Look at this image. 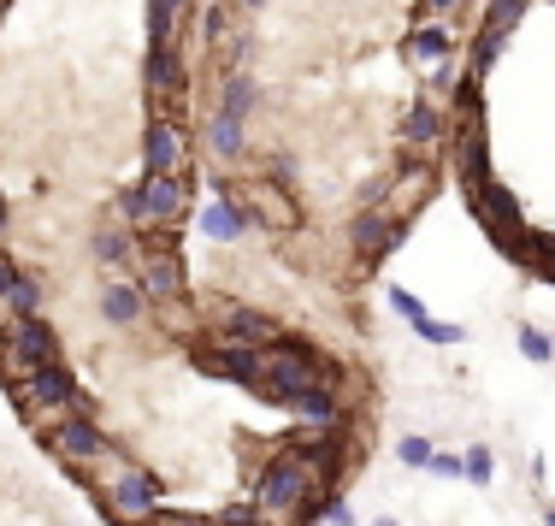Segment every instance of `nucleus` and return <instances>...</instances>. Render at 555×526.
I'll return each mask as SVG.
<instances>
[{"label": "nucleus", "instance_id": "nucleus-26", "mask_svg": "<svg viewBox=\"0 0 555 526\" xmlns=\"http://www.w3.org/2000/svg\"><path fill=\"white\" fill-rule=\"evenodd\" d=\"M491 473H496V456L485 450V444H467V456H461V479H473V485H491Z\"/></svg>", "mask_w": 555, "mask_h": 526}, {"label": "nucleus", "instance_id": "nucleus-19", "mask_svg": "<svg viewBox=\"0 0 555 526\" xmlns=\"http://www.w3.org/2000/svg\"><path fill=\"white\" fill-rule=\"evenodd\" d=\"M207 142H214V161H224V166H231V161H243V118H236V113H214V130H207Z\"/></svg>", "mask_w": 555, "mask_h": 526}, {"label": "nucleus", "instance_id": "nucleus-32", "mask_svg": "<svg viewBox=\"0 0 555 526\" xmlns=\"http://www.w3.org/2000/svg\"><path fill=\"white\" fill-rule=\"evenodd\" d=\"M149 526H219V515H195V509H160Z\"/></svg>", "mask_w": 555, "mask_h": 526}, {"label": "nucleus", "instance_id": "nucleus-38", "mask_svg": "<svg viewBox=\"0 0 555 526\" xmlns=\"http://www.w3.org/2000/svg\"><path fill=\"white\" fill-rule=\"evenodd\" d=\"M373 526H402V521H396V515H378V521H373Z\"/></svg>", "mask_w": 555, "mask_h": 526}, {"label": "nucleus", "instance_id": "nucleus-17", "mask_svg": "<svg viewBox=\"0 0 555 526\" xmlns=\"http://www.w3.org/2000/svg\"><path fill=\"white\" fill-rule=\"evenodd\" d=\"M101 320L107 325H142L149 320V296H142V284H107V296H101Z\"/></svg>", "mask_w": 555, "mask_h": 526}, {"label": "nucleus", "instance_id": "nucleus-42", "mask_svg": "<svg viewBox=\"0 0 555 526\" xmlns=\"http://www.w3.org/2000/svg\"><path fill=\"white\" fill-rule=\"evenodd\" d=\"M0 226H7V202H0Z\"/></svg>", "mask_w": 555, "mask_h": 526}, {"label": "nucleus", "instance_id": "nucleus-2", "mask_svg": "<svg viewBox=\"0 0 555 526\" xmlns=\"http://www.w3.org/2000/svg\"><path fill=\"white\" fill-rule=\"evenodd\" d=\"M332 373H337V367L325 361L313 344H284V337H278V344L260 349V385H255V397H260V402H278V409H289L301 390L332 385Z\"/></svg>", "mask_w": 555, "mask_h": 526}, {"label": "nucleus", "instance_id": "nucleus-34", "mask_svg": "<svg viewBox=\"0 0 555 526\" xmlns=\"http://www.w3.org/2000/svg\"><path fill=\"white\" fill-rule=\"evenodd\" d=\"M267 178H272V183H284V190H289V183H296V161H289V154H272Z\"/></svg>", "mask_w": 555, "mask_h": 526}, {"label": "nucleus", "instance_id": "nucleus-33", "mask_svg": "<svg viewBox=\"0 0 555 526\" xmlns=\"http://www.w3.org/2000/svg\"><path fill=\"white\" fill-rule=\"evenodd\" d=\"M219 526H272V521H260L255 503H231V509H219Z\"/></svg>", "mask_w": 555, "mask_h": 526}, {"label": "nucleus", "instance_id": "nucleus-30", "mask_svg": "<svg viewBox=\"0 0 555 526\" xmlns=\"http://www.w3.org/2000/svg\"><path fill=\"white\" fill-rule=\"evenodd\" d=\"M396 456H402V467H431V456H438V450H431V438H420V432H414V438L396 444Z\"/></svg>", "mask_w": 555, "mask_h": 526}, {"label": "nucleus", "instance_id": "nucleus-1", "mask_svg": "<svg viewBox=\"0 0 555 526\" xmlns=\"http://www.w3.org/2000/svg\"><path fill=\"white\" fill-rule=\"evenodd\" d=\"M320 497H325V479L313 467H301L296 456H272V462L255 473V485H248L255 515L272 521V526H308Z\"/></svg>", "mask_w": 555, "mask_h": 526}, {"label": "nucleus", "instance_id": "nucleus-8", "mask_svg": "<svg viewBox=\"0 0 555 526\" xmlns=\"http://www.w3.org/2000/svg\"><path fill=\"white\" fill-rule=\"evenodd\" d=\"M12 402H18V414L30 409H48V414H72V397H77V373L65 361L54 367H36V373H24L18 385H7Z\"/></svg>", "mask_w": 555, "mask_h": 526}, {"label": "nucleus", "instance_id": "nucleus-28", "mask_svg": "<svg viewBox=\"0 0 555 526\" xmlns=\"http://www.w3.org/2000/svg\"><path fill=\"white\" fill-rule=\"evenodd\" d=\"M526 7H532V0H491V7H485V24H496V30H514V24L526 18Z\"/></svg>", "mask_w": 555, "mask_h": 526}, {"label": "nucleus", "instance_id": "nucleus-24", "mask_svg": "<svg viewBox=\"0 0 555 526\" xmlns=\"http://www.w3.org/2000/svg\"><path fill=\"white\" fill-rule=\"evenodd\" d=\"M308 526H354V509H349V497H343V491H325L320 503H313Z\"/></svg>", "mask_w": 555, "mask_h": 526}, {"label": "nucleus", "instance_id": "nucleus-3", "mask_svg": "<svg viewBox=\"0 0 555 526\" xmlns=\"http://www.w3.org/2000/svg\"><path fill=\"white\" fill-rule=\"evenodd\" d=\"M54 361H65V355H60V337L48 320H7L0 325V379L7 385H18L24 373L54 367Z\"/></svg>", "mask_w": 555, "mask_h": 526}, {"label": "nucleus", "instance_id": "nucleus-27", "mask_svg": "<svg viewBox=\"0 0 555 526\" xmlns=\"http://www.w3.org/2000/svg\"><path fill=\"white\" fill-rule=\"evenodd\" d=\"M95 255L107 260V267H118L125 255H137V236L130 231H95Z\"/></svg>", "mask_w": 555, "mask_h": 526}, {"label": "nucleus", "instance_id": "nucleus-4", "mask_svg": "<svg viewBox=\"0 0 555 526\" xmlns=\"http://www.w3.org/2000/svg\"><path fill=\"white\" fill-rule=\"evenodd\" d=\"M183 207H190V178H142L137 190H125L118 214L137 231H160V226H178Z\"/></svg>", "mask_w": 555, "mask_h": 526}, {"label": "nucleus", "instance_id": "nucleus-11", "mask_svg": "<svg viewBox=\"0 0 555 526\" xmlns=\"http://www.w3.org/2000/svg\"><path fill=\"white\" fill-rule=\"evenodd\" d=\"M142 89H149L154 118H171V107H183V95H190V77H183L178 48H149V65H142Z\"/></svg>", "mask_w": 555, "mask_h": 526}, {"label": "nucleus", "instance_id": "nucleus-40", "mask_svg": "<svg viewBox=\"0 0 555 526\" xmlns=\"http://www.w3.org/2000/svg\"><path fill=\"white\" fill-rule=\"evenodd\" d=\"M166 7H171V12H183V7H190V0H166Z\"/></svg>", "mask_w": 555, "mask_h": 526}, {"label": "nucleus", "instance_id": "nucleus-31", "mask_svg": "<svg viewBox=\"0 0 555 526\" xmlns=\"http://www.w3.org/2000/svg\"><path fill=\"white\" fill-rule=\"evenodd\" d=\"M390 308L402 313L408 325H420V320H426V302H420L414 291H402V284H390Z\"/></svg>", "mask_w": 555, "mask_h": 526}, {"label": "nucleus", "instance_id": "nucleus-36", "mask_svg": "<svg viewBox=\"0 0 555 526\" xmlns=\"http://www.w3.org/2000/svg\"><path fill=\"white\" fill-rule=\"evenodd\" d=\"M426 473H438V479H461V456H431Z\"/></svg>", "mask_w": 555, "mask_h": 526}, {"label": "nucleus", "instance_id": "nucleus-29", "mask_svg": "<svg viewBox=\"0 0 555 526\" xmlns=\"http://www.w3.org/2000/svg\"><path fill=\"white\" fill-rule=\"evenodd\" d=\"M414 332L426 337V344H438V349H449V344H461V337H467V332H461V325H449V320H431V313H426V320L414 325Z\"/></svg>", "mask_w": 555, "mask_h": 526}, {"label": "nucleus", "instance_id": "nucleus-21", "mask_svg": "<svg viewBox=\"0 0 555 526\" xmlns=\"http://www.w3.org/2000/svg\"><path fill=\"white\" fill-rule=\"evenodd\" d=\"M0 308H7L12 320H42V284L24 279V272H18V284L7 291V302H0Z\"/></svg>", "mask_w": 555, "mask_h": 526}, {"label": "nucleus", "instance_id": "nucleus-23", "mask_svg": "<svg viewBox=\"0 0 555 526\" xmlns=\"http://www.w3.org/2000/svg\"><path fill=\"white\" fill-rule=\"evenodd\" d=\"M449 54V30L443 24H420L414 36H408V60H443Z\"/></svg>", "mask_w": 555, "mask_h": 526}, {"label": "nucleus", "instance_id": "nucleus-35", "mask_svg": "<svg viewBox=\"0 0 555 526\" xmlns=\"http://www.w3.org/2000/svg\"><path fill=\"white\" fill-rule=\"evenodd\" d=\"M12 284H18V260L7 255V248H0V302H7V291Z\"/></svg>", "mask_w": 555, "mask_h": 526}, {"label": "nucleus", "instance_id": "nucleus-13", "mask_svg": "<svg viewBox=\"0 0 555 526\" xmlns=\"http://www.w3.org/2000/svg\"><path fill=\"white\" fill-rule=\"evenodd\" d=\"M137 284H142V296L149 302H178L183 296V255L171 243H149L142 248L137 243Z\"/></svg>", "mask_w": 555, "mask_h": 526}, {"label": "nucleus", "instance_id": "nucleus-20", "mask_svg": "<svg viewBox=\"0 0 555 526\" xmlns=\"http://www.w3.org/2000/svg\"><path fill=\"white\" fill-rule=\"evenodd\" d=\"M402 137H408V142H420V149H431V142L443 137V113H438V101H420V107L402 118Z\"/></svg>", "mask_w": 555, "mask_h": 526}, {"label": "nucleus", "instance_id": "nucleus-22", "mask_svg": "<svg viewBox=\"0 0 555 526\" xmlns=\"http://www.w3.org/2000/svg\"><path fill=\"white\" fill-rule=\"evenodd\" d=\"M248 107H255V77L236 65L231 77H224V101H219V113H236V118H248Z\"/></svg>", "mask_w": 555, "mask_h": 526}, {"label": "nucleus", "instance_id": "nucleus-7", "mask_svg": "<svg viewBox=\"0 0 555 526\" xmlns=\"http://www.w3.org/2000/svg\"><path fill=\"white\" fill-rule=\"evenodd\" d=\"M195 373L207 379H231V385H260V349L255 344H231V337H202V344L190 349Z\"/></svg>", "mask_w": 555, "mask_h": 526}, {"label": "nucleus", "instance_id": "nucleus-39", "mask_svg": "<svg viewBox=\"0 0 555 526\" xmlns=\"http://www.w3.org/2000/svg\"><path fill=\"white\" fill-rule=\"evenodd\" d=\"M243 7H248V12H260V7H267V0H243Z\"/></svg>", "mask_w": 555, "mask_h": 526}, {"label": "nucleus", "instance_id": "nucleus-6", "mask_svg": "<svg viewBox=\"0 0 555 526\" xmlns=\"http://www.w3.org/2000/svg\"><path fill=\"white\" fill-rule=\"evenodd\" d=\"M42 444H48V456H54V462H65L72 473H89L95 462H107V456L118 450L107 432H101V420H83V414H65Z\"/></svg>", "mask_w": 555, "mask_h": 526}, {"label": "nucleus", "instance_id": "nucleus-41", "mask_svg": "<svg viewBox=\"0 0 555 526\" xmlns=\"http://www.w3.org/2000/svg\"><path fill=\"white\" fill-rule=\"evenodd\" d=\"M544 526H555V503H550V509H544Z\"/></svg>", "mask_w": 555, "mask_h": 526}, {"label": "nucleus", "instance_id": "nucleus-10", "mask_svg": "<svg viewBox=\"0 0 555 526\" xmlns=\"http://www.w3.org/2000/svg\"><path fill=\"white\" fill-rule=\"evenodd\" d=\"M473 219L485 226V236H491L496 248H508V255L520 248L526 219H520V202H514V190H508V183H496V178L485 183V190H479V202H473Z\"/></svg>", "mask_w": 555, "mask_h": 526}, {"label": "nucleus", "instance_id": "nucleus-18", "mask_svg": "<svg viewBox=\"0 0 555 526\" xmlns=\"http://www.w3.org/2000/svg\"><path fill=\"white\" fill-rule=\"evenodd\" d=\"M508 36L514 30H496V24H479V36H473V48H467V77L473 84H485V72L496 65V54L508 48Z\"/></svg>", "mask_w": 555, "mask_h": 526}, {"label": "nucleus", "instance_id": "nucleus-5", "mask_svg": "<svg viewBox=\"0 0 555 526\" xmlns=\"http://www.w3.org/2000/svg\"><path fill=\"white\" fill-rule=\"evenodd\" d=\"M95 497H101V509H107L113 526H149V521L166 509V485L154 479V473L142 467V462L125 467V473H118V479L107 485V491H95Z\"/></svg>", "mask_w": 555, "mask_h": 526}, {"label": "nucleus", "instance_id": "nucleus-37", "mask_svg": "<svg viewBox=\"0 0 555 526\" xmlns=\"http://www.w3.org/2000/svg\"><path fill=\"white\" fill-rule=\"evenodd\" d=\"M449 7H461V0H426V12H449Z\"/></svg>", "mask_w": 555, "mask_h": 526}, {"label": "nucleus", "instance_id": "nucleus-25", "mask_svg": "<svg viewBox=\"0 0 555 526\" xmlns=\"http://www.w3.org/2000/svg\"><path fill=\"white\" fill-rule=\"evenodd\" d=\"M514 337H520V355H526V361H538V367L555 361V337L544 332V325H520Z\"/></svg>", "mask_w": 555, "mask_h": 526}, {"label": "nucleus", "instance_id": "nucleus-16", "mask_svg": "<svg viewBox=\"0 0 555 526\" xmlns=\"http://www.w3.org/2000/svg\"><path fill=\"white\" fill-rule=\"evenodd\" d=\"M243 231H248V207H243V195L224 190L214 207H202V236H214V243H236Z\"/></svg>", "mask_w": 555, "mask_h": 526}, {"label": "nucleus", "instance_id": "nucleus-9", "mask_svg": "<svg viewBox=\"0 0 555 526\" xmlns=\"http://www.w3.org/2000/svg\"><path fill=\"white\" fill-rule=\"evenodd\" d=\"M142 161H149V178H190V137L178 118L142 125Z\"/></svg>", "mask_w": 555, "mask_h": 526}, {"label": "nucleus", "instance_id": "nucleus-14", "mask_svg": "<svg viewBox=\"0 0 555 526\" xmlns=\"http://www.w3.org/2000/svg\"><path fill=\"white\" fill-rule=\"evenodd\" d=\"M219 337H231V344H255V349H267L278 344V320L272 313H260V308H248V302H224L219 308Z\"/></svg>", "mask_w": 555, "mask_h": 526}, {"label": "nucleus", "instance_id": "nucleus-12", "mask_svg": "<svg viewBox=\"0 0 555 526\" xmlns=\"http://www.w3.org/2000/svg\"><path fill=\"white\" fill-rule=\"evenodd\" d=\"M402 231H408V219L390 214V207L378 202V207H361V214H354L349 243H354V255H361V260H373V267H378V260H385L390 248L402 243Z\"/></svg>", "mask_w": 555, "mask_h": 526}, {"label": "nucleus", "instance_id": "nucleus-15", "mask_svg": "<svg viewBox=\"0 0 555 526\" xmlns=\"http://www.w3.org/2000/svg\"><path fill=\"white\" fill-rule=\"evenodd\" d=\"M289 414H296L301 426H313V432L343 426V397H337V385H313V390H301V397L289 402Z\"/></svg>", "mask_w": 555, "mask_h": 526}]
</instances>
